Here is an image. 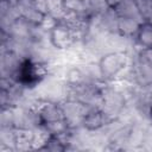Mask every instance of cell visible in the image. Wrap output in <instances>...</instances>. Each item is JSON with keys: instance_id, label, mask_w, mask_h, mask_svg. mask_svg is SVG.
Listing matches in <instances>:
<instances>
[{"instance_id": "1", "label": "cell", "mask_w": 152, "mask_h": 152, "mask_svg": "<svg viewBox=\"0 0 152 152\" xmlns=\"http://www.w3.org/2000/svg\"><path fill=\"white\" fill-rule=\"evenodd\" d=\"M37 70L31 61H25L20 68V77L25 83H33L37 81Z\"/></svg>"}]
</instances>
